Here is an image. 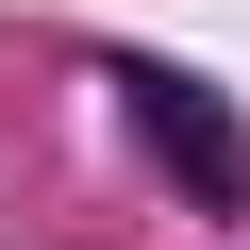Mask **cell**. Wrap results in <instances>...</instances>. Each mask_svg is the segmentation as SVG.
Listing matches in <instances>:
<instances>
[{
    "label": "cell",
    "mask_w": 250,
    "mask_h": 250,
    "mask_svg": "<svg viewBox=\"0 0 250 250\" xmlns=\"http://www.w3.org/2000/svg\"><path fill=\"white\" fill-rule=\"evenodd\" d=\"M117 100H134V134H150L217 217L250 200V134H233V100H217V83H184V67H117Z\"/></svg>",
    "instance_id": "obj_1"
}]
</instances>
